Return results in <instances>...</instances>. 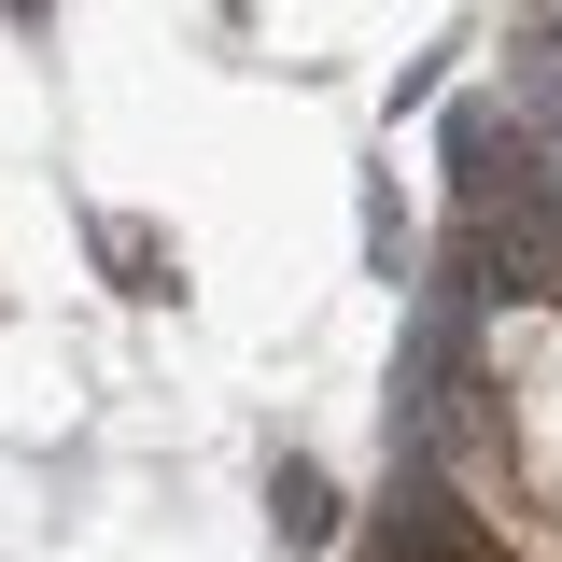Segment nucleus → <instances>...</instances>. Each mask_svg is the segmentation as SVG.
Segmentation results:
<instances>
[{
  "instance_id": "obj_4",
  "label": "nucleus",
  "mask_w": 562,
  "mask_h": 562,
  "mask_svg": "<svg viewBox=\"0 0 562 562\" xmlns=\"http://www.w3.org/2000/svg\"><path fill=\"white\" fill-rule=\"evenodd\" d=\"M281 535H295V549H338V492H324V464H281Z\"/></svg>"
},
{
  "instance_id": "obj_2",
  "label": "nucleus",
  "mask_w": 562,
  "mask_h": 562,
  "mask_svg": "<svg viewBox=\"0 0 562 562\" xmlns=\"http://www.w3.org/2000/svg\"><path fill=\"white\" fill-rule=\"evenodd\" d=\"M464 422H479V268L436 281L408 310V366H394V450L408 464H450L464 450Z\"/></svg>"
},
{
  "instance_id": "obj_1",
  "label": "nucleus",
  "mask_w": 562,
  "mask_h": 562,
  "mask_svg": "<svg viewBox=\"0 0 562 562\" xmlns=\"http://www.w3.org/2000/svg\"><path fill=\"white\" fill-rule=\"evenodd\" d=\"M450 198H464V268L479 295H562V169L535 127H506L492 99L450 113Z\"/></svg>"
},
{
  "instance_id": "obj_5",
  "label": "nucleus",
  "mask_w": 562,
  "mask_h": 562,
  "mask_svg": "<svg viewBox=\"0 0 562 562\" xmlns=\"http://www.w3.org/2000/svg\"><path fill=\"white\" fill-rule=\"evenodd\" d=\"M113 268H127V295H183V281H169V254H155L140 225H113Z\"/></svg>"
},
{
  "instance_id": "obj_3",
  "label": "nucleus",
  "mask_w": 562,
  "mask_h": 562,
  "mask_svg": "<svg viewBox=\"0 0 562 562\" xmlns=\"http://www.w3.org/2000/svg\"><path fill=\"white\" fill-rule=\"evenodd\" d=\"M380 562H506V549L464 520L450 464H408V479H394V535H380Z\"/></svg>"
}]
</instances>
